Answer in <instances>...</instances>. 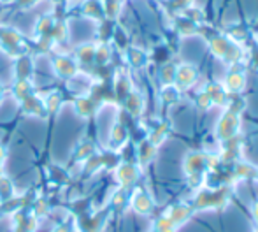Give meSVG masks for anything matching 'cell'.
<instances>
[{"mask_svg": "<svg viewBox=\"0 0 258 232\" xmlns=\"http://www.w3.org/2000/svg\"><path fill=\"white\" fill-rule=\"evenodd\" d=\"M54 67H56L58 74H61V76H74V72H76L74 64H72L71 60H67V58H56Z\"/></svg>", "mask_w": 258, "mask_h": 232, "instance_id": "3", "label": "cell"}, {"mask_svg": "<svg viewBox=\"0 0 258 232\" xmlns=\"http://www.w3.org/2000/svg\"><path fill=\"white\" fill-rule=\"evenodd\" d=\"M0 2H13V0H0Z\"/></svg>", "mask_w": 258, "mask_h": 232, "instance_id": "12", "label": "cell"}, {"mask_svg": "<svg viewBox=\"0 0 258 232\" xmlns=\"http://www.w3.org/2000/svg\"><path fill=\"white\" fill-rule=\"evenodd\" d=\"M93 55H95V49H93L92 46H88V48H83L81 51H79V58H81V60H86V62L92 60Z\"/></svg>", "mask_w": 258, "mask_h": 232, "instance_id": "9", "label": "cell"}, {"mask_svg": "<svg viewBox=\"0 0 258 232\" xmlns=\"http://www.w3.org/2000/svg\"><path fill=\"white\" fill-rule=\"evenodd\" d=\"M242 85H244V78L241 74L228 76V86H230V90H241Z\"/></svg>", "mask_w": 258, "mask_h": 232, "instance_id": "8", "label": "cell"}, {"mask_svg": "<svg viewBox=\"0 0 258 232\" xmlns=\"http://www.w3.org/2000/svg\"><path fill=\"white\" fill-rule=\"evenodd\" d=\"M235 122H237V118H235V114H227L223 120L220 122V136L223 137V139H227V137H230L232 134L235 132Z\"/></svg>", "mask_w": 258, "mask_h": 232, "instance_id": "2", "label": "cell"}, {"mask_svg": "<svg viewBox=\"0 0 258 232\" xmlns=\"http://www.w3.org/2000/svg\"><path fill=\"white\" fill-rule=\"evenodd\" d=\"M0 93H2V85H0Z\"/></svg>", "mask_w": 258, "mask_h": 232, "instance_id": "13", "label": "cell"}, {"mask_svg": "<svg viewBox=\"0 0 258 232\" xmlns=\"http://www.w3.org/2000/svg\"><path fill=\"white\" fill-rule=\"evenodd\" d=\"M118 176H119V181H121L123 185H130L134 180H136V169L132 167V165H123L121 169H119V172H118Z\"/></svg>", "mask_w": 258, "mask_h": 232, "instance_id": "5", "label": "cell"}, {"mask_svg": "<svg viewBox=\"0 0 258 232\" xmlns=\"http://www.w3.org/2000/svg\"><path fill=\"white\" fill-rule=\"evenodd\" d=\"M255 215H256V218H258V204H256V209H255Z\"/></svg>", "mask_w": 258, "mask_h": 232, "instance_id": "11", "label": "cell"}, {"mask_svg": "<svg viewBox=\"0 0 258 232\" xmlns=\"http://www.w3.org/2000/svg\"><path fill=\"white\" fill-rule=\"evenodd\" d=\"M4 155H6V151H4V148L0 146V164H2V160H4Z\"/></svg>", "mask_w": 258, "mask_h": 232, "instance_id": "10", "label": "cell"}, {"mask_svg": "<svg viewBox=\"0 0 258 232\" xmlns=\"http://www.w3.org/2000/svg\"><path fill=\"white\" fill-rule=\"evenodd\" d=\"M188 216H190V208H186V206H177V208H174L172 215H170L169 218L177 225V223H181L183 220H186Z\"/></svg>", "mask_w": 258, "mask_h": 232, "instance_id": "6", "label": "cell"}, {"mask_svg": "<svg viewBox=\"0 0 258 232\" xmlns=\"http://www.w3.org/2000/svg\"><path fill=\"white\" fill-rule=\"evenodd\" d=\"M132 206H134V209H136L137 213H141V215H146V213H150V209H151V199L148 197L146 194L139 192V194L134 197Z\"/></svg>", "mask_w": 258, "mask_h": 232, "instance_id": "1", "label": "cell"}, {"mask_svg": "<svg viewBox=\"0 0 258 232\" xmlns=\"http://www.w3.org/2000/svg\"><path fill=\"white\" fill-rule=\"evenodd\" d=\"M194 78H195V71L190 65H183V67L177 71V81H179L181 85H190V83L194 81Z\"/></svg>", "mask_w": 258, "mask_h": 232, "instance_id": "4", "label": "cell"}, {"mask_svg": "<svg viewBox=\"0 0 258 232\" xmlns=\"http://www.w3.org/2000/svg\"><path fill=\"white\" fill-rule=\"evenodd\" d=\"M158 232H176V223L172 222L170 218H162L156 225Z\"/></svg>", "mask_w": 258, "mask_h": 232, "instance_id": "7", "label": "cell"}]
</instances>
